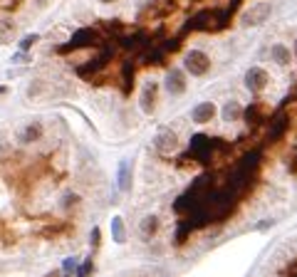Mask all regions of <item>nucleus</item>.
I'll return each instance as SVG.
<instances>
[{
  "instance_id": "obj_12",
  "label": "nucleus",
  "mask_w": 297,
  "mask_h": 277,
  "mask_svg": "<svg viewBox=\"0 0 297 277\" xmlns=\"http://www.w3.org/2000/svg\"><path fill=\"white\" fill-rule=\"evenodd\" d=\"M15 32H17V23H15V20L8 17V15L0 17V42H10L15 37Z\"/></svg>"
},
{
  "instance_id": "obj_17",
  "label": "nucleus",
  "mask_w": 297,
  "mask_h": 277,
  "mask_svg": "<svg viewBox=\"0 0 297 277\" xmlns=\"http://www.w3.org/2000/svg\"><path fill=\"white\" fill-rule=\"evenodd\" d=\"M92 272H94V262H92V258H89V260H84V265L77 270V277H89Z\"/></svg>"
},
{
  "instance_id": "obj_5",
  "label": "nucleus",
  "mask_w": 297,
  "mask_h": 277,
  "mask_svg": "<svg viewBox=\"0 0 297 277\" xmlns=\"http://www.w3.org/2000/svg\"><path fill=\"white\" fill-rule=\"evenodd\" d=\"M216 114H218V106L213 104V102H201V104H196L193 109H191V121L193 124H210L216 119Z\"/></svg>"
},
{
  "instance_id": "obj_21",
  "label": "nucleus",
  "mask_w": 297,
  "mask_h": 277,
  "mask_svg": "<svg viewBox=\"0 0 297 277\" xmlns=\"http://www.w3.org/2000/svg\"><path fill=\"white\" fill-rule=\"evenodd\" d=\"M272 225V220H263L260 225H258V230H265V228H270Z\"/></svg>"
},
{
  "instance_id": "obj_3",
  "label": "nucleus",
  "mask_w": 297,
  "mask_h": 277,
  "mask_svg": "<svg viewBox=\"0 0 297 277\" xmlns=\"http://www.w3.org/2000/svg\"><path fill=\"white\" fill-rule=\"evenodd\" d=\"M270 84V74H267V70H263V67H250L248 72H245V87L252 92V94H260L265 87Z\"/></svg>"
},
{
  "instance_id": "obj_2",
  "label": "nucleus",
  "mask_w": 297,
  "mask_h": 277,
  "mask_svg": "<svg viewBox=\"0 0 297 277\" xmlns=\"http://www.w3.org/2000/svg\"><path fill=\"white\" fill-rule=\"evenodd\" d=\"M188 87L186 82V72L183 70H168L166 77H163V89L171 94V97H181Z\"/></svg>"
},
{
  "instance_id": "obj_20",
  "label": "nucleus",
  "mask_w": 297,
  "mask_h": 277,
  "mask_svg": "<svg viewBox=\"0 0 297 277\" xmlns=\"http://www.w3.org/2000/svg\"><path fill=\"white\" fill-rule=\"evenodd\" d=\"M28 57H25V52H17L15 57H13V62H25Z\"/></svg>"
},
{
  "instance_id": "obj_23",
  "label": "nucleus",
  "mask_w": 297,
  "mask_h": 277,
  "mask_svg": "<svg viewBox=\"0 0 297 277\" xmlns=\"http://www.w3.org/2000/svg\"><path fill=\"white\" fill-rule=\"evenodd\" d=\"M102 5H112V3H119V0H99Z\"/></svg>"
},
{
  "instance_id": "obj_10",
  "label": "nucleus",
  "mask_w": 297,
  "mask_h": 277,
  "mask_svg": "<svg viewBox=\"0 0 297 277\" xmlns=\"http://www.w3.org/2000/svg\"><path fill=\"white\" fill-rule=\"evenodd\" d=\"M42 124L40 121H30L23 131H20V144H32V141H40L42 139Z\"/></svg>"
},
{
  "instance_id": "obj_6",
  "label": "nucleus",
  "mask_w": 297,
  "mask_h": 277,
  "mask_svg": "<svg viewBox=\"0 0 297 277\" xmlns=\"http://www.w3.org/2000/svg\"><path fill=\"white\" fill-rule=\"evenodd\" d=\"M154 148H156L159 154H163V156L174 154L176 148H178V136H176L171 129H161V131L156 134V139H154Z\"/></svg>"
},
{
  "instance_id": "obj_18",
  "label": "nucleus",
  "mask_w": 297,
  "mask_h": 277,
  "mask_svg": "<svg viewBox=\"0 0 297 277\" xmlns=\"http://www.w3.org/2000/svg\"><path fill=\"white\" fill-rule=\"evenodd\" d=\"M74 270H79V267H77V260H74V258H67L65 262H62V275H72Z\"/></svg>"
},
{
  "instance_id": "obj_9",
  "label": "nucleus",
  "mask_w": 297,
  "mask_h": 277,
  "mask_svg": "<svg viewBox=\"0 0 297 277\" xmlns=\"http://www.w3.org/2000/svg\"><path fill=\"white\" fill-rule=\"evenodd\" d=\"M159 228H161V220H159V216H154V213H148V216H144L141 218V223H139V233H141V238H154L156 233H159Z\"/></svg>"
},
{
  "instance_id": "obj_19",
  "label": "nucleus",
  "mask_w": 297,
  "mask_h": 277,
  "mask_svg": "<svg viewBox=\"0 0 297 277\" xmlns=\"http://www.w3.org/2000/svg\"><path fill=\"white\" fill-rule=\"evenodd\" d=\"M99 243H102V230H99V228H92V248L97 250Z\"/></svg>"
},
{
  "instance_id": "obj_13",
  "label": "nucleus",
  "mask_w": 297,
  "mask_h": 277,
  "mask_svg": "<svg viewBox=\"0 0 297 277\" xmlns=\"http://www.w3.org/2000/svg\"><path fill=\"white\" fill-rule=\"evenodd\" d=\"M109 225H112V240H114L117 245H124V243H126V228H124V218H121V216H114Z\"/></svg>"
},
{
  "instance_id": "obj_8",
  "label": "nucleus",
  "mask_w": 297,
  "mask_h": 277,
  "mask_svg": "<svg viewBox=\"0 0 297 277\" xmlns=\"http://www.w3.org/2000/svg\"><path fill=\"white\" fill-rule=\"evenodd\" d=\"M270 59L275 62V65H280V67H287L292 62V52H290L287 45H282V42H275V45L270 47Z\"/></svg>"
},
{
  "instance_id": "obj_11",
  "label": "nucleus",
  "mask_w": 297,
  "mask_h": 277,
  "mask_svg": "<svg viewBox=\"0 0 297 277\" xmlns=\"http://www.w3.org/2000/svg\"><path fill=\"white\" fill-rule=\"evenodd\" d=\"M221 117H223V121H240V117H243V106H240V102H236V99H230V102H225L223 104V109H221Z\"/></svg>"
},
{
  "instance_id": "obj_14",
  "label": "nucleus",
  "mask_w": 297,
  "mask_h": 277,
  "mask_svg": "<svg viewBox=\"0 0 297 277\" xmlns=\"http://www.w3.org/2000/svg\"><path fill=\"white\" fill-rule=\"evenodd\" d=\"M117 181H119V190H129V188H132L129 161H121V163H119V174H117Z\"/></svg>"
},
{
  "instance_id": "obj_15",
  "label": "nucleus",
  "mask_w": 297,
  "mask_h": 277,
  "mask_svg": "<svg viewBox=\"0 0 297 277\" xmlns=\"http://www.w3.org/2000/svg\"><path fill=\"white\" fill-rule=\"evenodd\" d=\"M35 42H40V35H35V32H32V35H25L23 40H20V45H17V47H20V52H28V50L35 45Z\"/></svg>"
},
{
  "instance_id": "obj_1",
  "label": "nucleus",
  "mask_w": 297,
  "mask_h": 277,
  "mask_svg": "<svg viewBox=\"0 0 297 277\" xmlns=\"http://www.w3.org/2000/svg\"><path fill=\"white\" fill-rule=\"evenodd\" d=\"M183 70L191 77H203L210 72V57L203 50H188L183 57Z\"/></svg>"
},
{
  "instance_id": "obj_22",
  "label": "nucleus",
  "mask_w": 297,
  "mask_h": 277,
  "mask_svg": "<svg viewBox=\"0 0 297 277\" xmlns=\"http://www.w3.org/2000/svg\"><path fill=\"white\" fill-rule=\"evenodd\" d=\"M59 275H62V272H59V270H52V272H47V275H45V277H59Z\"/></svg>"
},
{
  "instance_id": "obj_4",
  "label": "nucleus",
  "mask_w": 297,
  "mask_h": 277,
  "mask_svg": "<svg viewBox=\"0 0 297 277\" xmlns=\"http://www.w3.org/2000/svg\"><path fill=\"white\" fill-rule=\"evenodd\" d=\"M270 13H272L270 3H255V5H250V10L243 13L240 23H243V25H263Z\"/></svg>"
},
{
  "instance_id": "obj_7",
  "label": "nucleus",
  "mask_w": 297,
  "mask_h": 277,
  "mask_svg": "<svg viewBox=\"0 0 297 277\" xmlns=\"http://www.w3.org/2000/svg\"><path fill=\"white\" fill-rule=\"evenodd\" d=\"M156 92H159V84L156 82H148L146 87L141 89L139 106H141L144 114H154V109H156Z\"/></svg>"
},
{
  "instance_id": "obj_16",
  "label": "nucleus",
  "mask_w": 297,
  "mask_h": 277,
  "mask_svg": "<svg viewBox=\"0 0 297 277\" xmlns=\"http://www.w3.org/2000/svg\"><path fill=\"white\" fill-rule=\"evenodd\" d=\"M79 205V196L77 193H65V198H62V208L70 210V208H77Z\"/></svg>"
}]
</instances>
